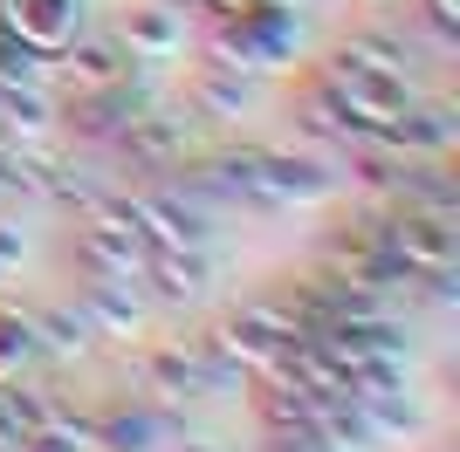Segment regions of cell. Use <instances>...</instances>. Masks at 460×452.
Wrapping results in <instances>:
<instances>
[{
    "instance_id": "1",
    "label": "cell",
    "mask_w": 460,
    "mask_h": 452,
    "mask_svg": "<svg viewBox=\"0 0 460 452\" xmlns=\"http://www.w3.org/2000/svg\"><path fill=\"white\" fill-rule=\"evenodd\" d=\"M296 41H303V14H288V7H248V14L213 28V62L261 75V69H282L296 56Z\"/></svg>"
},
{
    "instance_id": "2",
    "label": "cell",
    "mask_w": 460,
    "mask_h": 452,
    "mask_svg": "<svg viewBox=\"0 0 460 452\" xmlns=\"http://www.w3.org/2000/svg\"><path fill=\"white\" fill-rule=\"evenodd\" d=\"M378 247L405 274H426V267H454L460 261V220L454 213H420V206H392L371 220Z\"/></svg>"
},
{
    "instance_id": "3",
    "label": "cell",
    "mask_w": 460,
    "mask_h": 452,
    "mask_svg": "<svg viewBox=\"0 0 460 452\" xmlns=\"http://www.w3.org/2000/svg\"><path fill=\"white\" fill-rule=\"evenodd\" d=\"M316 75L344 96L350 110H365L371 124H385V117H399L405 103H412V75H392V69H378V62L350 56V48H330V62Z\"/></svg>"
},
{
    "instance_id": "4",
    "label": "cell",
    "mask_w": 460,
    "mask_h": 452,
    "mask_svg": "<svg viewBox=\"0 0 460 452\" xmlns=\"http://www.w3.org/2000/svg\"><path fill=\"white\" fill-rule=\"evenodd\" d=\"M131 213H137V233H145L152 247H207V240H213L207 206H192L179 186H145V192H131Z\"/></svg>"
},
{
    "instance_id": "5",
    "label": "cell",
    "mask_w": 460,
    "mask_h": 452,
    "mask_svg": "<svg viewBox=\"0 0 460 452\" xmlns=\"http://www.w3.org/2000/svg\"><path fill=\"white\" fill-rule=\"evenodd\" d=\"M254 178L269 192V206H316L337 192V171L309 151H254Z\"/></svg>"
},
{
    "instance_id": "6",
    "label": "cell",
    "mask_w": 460,
    "mask_h": 452,
    "mask_svg": "<svg viewBox=\"0 0 460 452\" xmlns=\"http://www.w3.org/2000/svg\"><path fill=\"white\" fill-rule=\"evenodd\" d=\"M145 391H152L165 412H179V404L213 397V377H207V363H199L192 343H152V350H145Z\"/></svg>"
},
{
    "instance_id": "7",
    "label": "cell",
    "mask_w": 460,
    "mask_h": 452,
    "mask_svg": "<svg viewBox=\"0 0 460 452\" xmlns=\"http://www.w3.org/2000/svg\"><path fill=\"white\" fill-rule=\"evenodd\" d=\"M76 21H83V0H0V35H14L35 56H56L76 35Z\"/></svg>"
},
{
    "instance_id": "8",
    "label": "cell",
    "mask_w": 460,
    "mask_h": 452,
    "mask_svg": "<svg viewBox=\"0 0 460 452\" xmlns=\"http://www.w3.org/2000/svg\"><path fill=\"white\" fill-rule=\"evenodd\" d=\"M124 158H131L137 171H172V165H186V144H192V131H186V117H165L152 103L145 117H131L124 131L111 137Z\"/></svg>"
},
{
    "instance_id": "9",
    "label": "cell",
    "mask_w": 460,
    "mask_h": 452,
    "mask_svg": "<svg viewBox=\"0 0 460 452\" xmlns=\"http://www.w3.org/2000/svg\"><path fill=\"white\" fill-rule=\"evenodd\" d=\"M460 137V110L454 103H405L399 117H385L378 144L405 151V158H447Z\"/></svg>"
},
{
    "instance_id": "10",
    "label": "cell",
    "mask_w": 460,
    "mask_h": 452,
    "mask_svg": "<svg viewBox=\"0 0 460 452\" xmlns=\"http://www.w3.org/2000/svg\"><path fill=\"white\" fill-rule=\"evenodd\" d=\"M152 110V90L145 83H103V90H76V103H69V124H76V137H117L131 117Z\"/></svg>"
},
{
    "instance_id": "11",
    "label": "cell",
    "mask_w": 460,
    "mask_h": 452,
    "mask_svg": "<svg viewBox=\"0 0 460 452\" xmlns=\"http://www.w3.org/2000/svg\"><path fill=\"white\" fill-rule=\"evenodd\" d=\"M117 41H124V56H131V62H172L179 48H186V14H179V7H165V0L124 7Z\"/></svg>"
},
{
    "instance_id": "12",
    "label": "cell",
    "mask_w": 460,
    "mask_h": 452,
    "mask_svg": "<svg viewBox=\"0 0 460 452\" xmlns=\"http://www.w3.org/2000/svg\"><path fill=\"white\" fill-rule=\"evenodd\" d=\"M137 282H152V295L172 301V309H179V301H199L213 288V254H207V247H152Z\"/></svg>"
},
{
    "instance_id": "13",
    "label": "cell",
    "mask_w": 460,
    "mask_h": 452,
    "mask_svg": "<svg viewBox=\"0 0 460 452\" xmlns=\"http://www.w3.org/2000/svg\"><path fill=\"white\" fill-rule=\"evenodd\" d=\"M49 62H62V75H69L76 90H103V83H124V75H131V56H124L117 35H69Z\"/></svg>"
},
{
    "instance_id": "14",
    "label": "cell",
    "mask_w": 460,
    "mask_h": 452,
    "mask_svg": "<svg viewBox=\"0 0 460 452\" xmlns=\"http://www.w3.org/2000/svg\"><path fill=\"white\" fill-rule=\"evenodd\" d=\"M76 309L90 316V329L96 336H137L145 329V301L131 295V282H83V295H76Z\"/></svg>"
},
{
    "instance_id": "15",
    "label": "cell",
    "mask_w": 460,
    "mask_h": 452,
    "mask_svg": "<svg viewBox=\"0 0 460 452\" xmlns=\"http://www.w3.org/2000/svg\"><path fill=\"white\" fill-rule=\"evenodd\" d=\"M165 446V404H117L96 418V452H152Z\"/></svg>"
},
{
    "instance_id": "16",
    "label": "cell",
    "mask_w": 460,
    "mask_h": 452,
    "mask_svg": "<svg viewBox=\"0 0 460 452\" xmlns=\"http://www.w3.org/2000/svg\"><path fill=\"white\" fill-rule=\"evenodd\" d=\"M192 110L199 117H248L254 110V75L227 69V62H207L192 75Z\"/></svg>"
},
{
    "instance_id": "17",
    "label": "cell",
    "mask_w": 460,
    "mask_h": 452,
    "mask_svg": "<svg viewBox=\"0 0 460 452\" xmlns=\"http://www.w3.org/2000/svg\"><path fill=\"white\" fill-rule=\"evenodd\" d=\"M28 322H35L41 357H83V350L96 343L90 316H83L76 301H41V309H28Z\"/></svg>"
},
{
    "instance_id": "18",
    "label": "cell",
    "mask_w": 460,
    "mask_h": 452,
    "mask_svg": "<svg viewBox=\"0 0 460 452\" xmlns=\"http://www.w3.org/2000/svg\"><path fill=\"white\" fill-rule=\"evenodd\" d=\"M96 192L103 186H96L76 158H41L35 151V199H49V206H90Z\"/></svg>"
},
{
    "instance_id": "19",
    "label": "cell",
    "mask_w": 460,
    "mask_h": 452,
    "mask_svg": "<svg viewBox=\"0 0 460 452\" xmlns=\"http://www.w3.org/2000/svg\"><path fill=\"white\" fill-rule=\"evenodd\" d=\"M358 404H365V418L378 425V439H412L426 425L420 404H412L405 391H378V397H358Z\"/></svg>"
},
{
    "instance_id": "20",
    "label": "cell",
    "mask_w": 460,
    "mask_h": 452,
    "mask_svg": "<svg viewBox=\"0 0 460 452\" xmlns=\"http://www.w3.org/2000/svg\"><path fill=\"white\" fill-rule=\"evenodd\" d=\"M337 48H350V56L378 62V69H392V75H412V48H405L392 28H358V35H344Z\"/></svg>"
},
{
    "instance_id": "21",
    "label": "cell",
    "mask_w": 460,
    "mask_h": 452,
    "mask_svg": "<svg viewBox=\"0 0 460 452\" xmlns=\"http://www.w3.org/2000/svg\"><path fill=\"white\" fill-rule=\"evenodd\" d=\"M0 350H7V363H35L41 357V343H35V322H28V309H7L0 301Z\"/></svg>"
},
{
    "instance_id": "22",
    "label": "cell",
    "mask_w": 460,
    "mask_h": 452,
    "mask_svg": "<svg viewBox=\"0 0 460 452\" xmlns=\"http://www.w3.org/2000/svg\"><path fill=\"white\" fill-rule=\"evenodd\" d=\"M420 14H426V28H433L440 41L460 35V0H420Z\"/></svg>"
},
{
    "instance_id": "23",
    "label": "cell",
    "mask_w": 460,
    "mask_h": 452,
    "mask_svg": "<svg viewBox=\"0 0 460 452\" xmlns=\"http://www.w3.org/2000/svg\"><path fill=\"white\" fill-rule=\"evenodd\" d=\"M21 254H28V233H21L14 220H0V267L14 274V267H21Z\"/></svg>"
},
{
    "instance_id": "24",
    "label": "cell",
    "mask_w": 460,
    "mask_h": 452,
    "mask_svg": "<svg viewBox=\"0 0 460 452\" xmlns=\"http://www.w3.org/2000/svg\"><path fill=\"white\" fill-rule=\"evenodd\" d=\"M179 452H227V446H220V439H186Z\"/></svg>"
},
{
    "instance_id": "25",
    "label": "cell",
    "mask_w": 460,
    "mask_h": 452,
    "mask_svg": "<svg viewBox=\"0 0 460 452\" xmlns=\"http://www.w3.org/2000/svg\"><path fill=\"white\" fill-rule=\"evenodd\" d=\"M7 377H21V370H14V363H7V350H0V384H7Z\"/></svg>"
},
{
    "instance_id": "26",
    "label": "cell",
    "mask_w": 460,
    "mask_h": 452,
    "mask_svg": "<svg viewBox=\"0 0 460 452\" xmlns=\"http://www.w3.org/2000/svg\"><path fill=\"white\" fill-rule=\"evenodd\" d=\"M165 7H192V0H165Z\"/></svg>"
}]
</instances>
